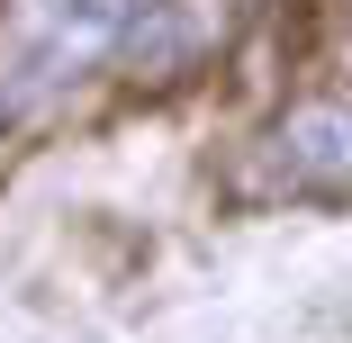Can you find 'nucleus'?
<instances>
[{"instance_id": "3", "label": "nucleus", "mask_w": 352, "mask_h": 343, "mask_svg": "<svg viewBox=\"0 0 352 343\" xmlns=\"http://www.w3.org/2000/svg\"><path fill=\"white\" fill-rule=\"evenodd\" d=\"M82 10H91V19L109 27V19H135V10H145V19H154V10H163V0H82Z\"/></svg>"}, {"instance_id": "1", "label": "nucleus", "mask_w": 352, "mask_h": 343, "mask_svg": "<svg viewBox=\"0 0 352 343\" xmlns=\"http://www.w3.org/2000/svg\"><path fill=\"white\" fill-rule=\"evenodd\" d=\"M262 181L289 199H352V100H298L262 135Z\"/></svg>"}, {"instance_id": "2", "label": "nucleus", "mask_w": 352, "mask_h": 343, "mask_svg": "<svg viewBox=\"0 0 352 343\" xmlns=\"http://www.w3.org/2000/svg\"><path fill=\"white\" fill-rule=\"evenodd\" d=\"M226 36V0H163V10L135 27L126 63H135V82H181L199 73V54Z\"/></svg>"}]
</instances>
